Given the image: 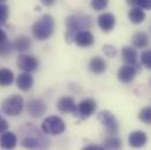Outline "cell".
Returning a JSON list of instances; mask_svg holds the SVG:
<instances>
[{
	"instance_id": "ba28073f",
	"label": "cell",
	"mask_w": 151,
	"mask_h": 150,
	"mask_svg": "<svg viewBox=\"0 0 151 150\" xmlns=\"http://www.w3.org/2000/svg\"><path fill=\"white\" fill-rule=\"evenodd\" d=\"M96 107H97V105H96V101L94 99H84L77 105L76 112L74 115L78 116L82 120H86L95 112Z\"/></svg>"
},
{
	"instance_id": "9a60e30c",
	"label": "cell",
	"mask_w": 151,
	"mask_h": 150,
	"mask_svg": "<svg viewBox=\"0 0 151 150\" xmlns=\"http://www.w3.org/2000/svg\"><path fill=\"white\" fill-rule=\"evenodd\" d=\"M88 67H89V71H90L93 74L100 75L106 72V69H107V63H106V61L103 60V58H101V56H94V58L90 59Z\"/></svg>"
},
{
	"instance_id": "d6986e66",
	"label": "cell",
	"mask_w": 151,
	"mask_h": 150,
	"mask_svg": "<svg viewBox=\"0 0 151 150\" xmlns=\"http://www.w3.org/2000/svg\"><path fill=\"white\" fill-rule=\"evenodd\" d=\"M131 41H132V45L136 48H145L150 43L149 35L145 32H136L132 35V40Z\"/></svg>"
},
{
	"instance_id": "f546056e",
	"label": "cell",
	"mask_w": 151,
	"mask_h": 150,
	"mask_svg": "<svg viewBox=\"0 0 151 150\" xmlns=\"http://www.w3.org/2000/svg\"><path fill=\"white\" fill-rule=\"evenodd\" d=\"M8 130V122L5 118H0V135H2L4 133H6Z\"/></svg>"
},
{
	"instance_id": "f1b7e54d",
	"label": "cell",
	"mask_w": 151,
	"mask_h": 150,
	"mask_svg": "<svg viewBox=\"0 0 151 150\" xmlns=\"http://www.w3.org/2000/svg\"><path fill=\"white\" fill-rule=\"evenodd\" d=\"M90 6L95 11H102L108 6V1L107 0H93L90 2Z\"/></svg>"
},
{
	"instance_id": "d6a6232c",
	"label": "cell",
	"mask_w": 151,
	"mask_h": 150,
	"mask_svg": "<svg viewBox=\"0 0 151 150\" xmlns=\"http://www.w3.org/2000/svg\"><path fill=\"white\" fill-rule=\"evenodd\" d=\"M41 2H42L43 5H46V6H50V5H54V4H55L54 0H42Z\"/></svg>"
},
{
	"instance_id": "484cf974",
	"label": "cell",
	"mask_w": 151,
	"mask_h": 150,
	"mask_svg": "<svg viewBox=\"0 0 151 150\" xmlns=\"http://www.w3.org/2000/svg\"><path fill=\"white\" fill-rule=\"evenodd\" d=\"M128 4L141 9H151V0H132L128 1Z\"/></svg>"
},
{
	"instance_id": "836d02e7",
	"label": "cell",
	"mask_w": 151,
	"mask_h": 150,
	"mask_svg": "<svg viewBox=\"0 0 151 150\" xmlns=\"http://www.w3.org/2000/svg\"><path fill=\"white\" fill-rule=\"evenodd\" d=\"M150 84H151V79H150Z\"/></svg>"
},
{
	"instance_id": "5b68a950",
	"label": "cell",
	"mask_w": 151,
	"mask_h": 150,
	"mask_svg": "<svg viewBox=\"0 0 151 150\" xmlns=\"http://www.w3.org/2000/svg\"><path fill=\"white\" fill-rule=\"evenodd\" d=\"M1 109L8 116H18L24 109V99L20 95H11L2 101Z\"/></svg>"
},
{
	"instance_id": "3957f363",
	"label": "cell",
	"mask_w": 151,
	"mask_h": 150,
	"mask_svg": "<svg viewBox=\"0 0 151 150\" xmlns=\"http://www.w3.org/2000/svg\"><path fill=\"white\" fill-rule=\"evenodd\" d=\"M55 27L54 18L50 14H43L34 22L32 27L33 37L39 41H45L52 37Z\"/></svg>"
},
{
	"instance_id": "44dd1931",
	"label": "cell",
	"mask_w": 151,
	"mask_h": 150,
	"mask_svg": "<svg viewBox=\"0 0 151 150\" xmlns=\"http://www.w3.org/2000/svg\"><path fill=\"white\" fill-rule=\"evenodd\" d=\"M128 17L132 24H142L145 20V12L138 7H131V9L128 13Z\"/></svg>"
},
{
	"instance_id": "e0dca14e",
	"label": "cell",
	"mask_w": 151,
	"mask_h": 150,
	"mask_svg": "<svg viewBox=\"0 0 151 150\" xmlns=\"http://www.w3.org/2000/svg\"><path fill=\"white\" fill-rule=\"evenodd\" d=\"M74 42L78 47H90L91 45H94L95 42V38L93 35V33L90 31H83L80 32L74 39Z\"/></svg>"
},
{
	"instance_id": "5bb4252c",
	"label": "cell",
	"mask_w": 151,
	"mask_h": 150,
	"mask_svg": "<svg viewBox=\"0 0 151 150\" xmlns=\"http://www.w3.org/2000/svg\"><path fill=\"white\" fill-rule=\"evenodd\" d=\"M18 137L14 133L6 131L2 135H0V147L5 150H12L17 147Z\"/></svg>"
},
{
	"instance_id": "7a4b0ae2",
	"label": "cell",
	"mask_w": 151,
	"mask_h": 150,
	"mask_svg": "<svg viewBox=\"0 0 151 150\" xmlns=\"http://www.w3.org/2000/svg\"><path fill=\"white\" fill-rule=\"evenodd\" d=\"M93 26L91 17L87 14H72L66 19V41L68 43L74 42L75 37L83 31H89Z\"/></svg>"
},
{
	"instance_id": "e575fe53",
	"label": "cell",
	"mask_w": 151,
	"mask_h": 150,
	"mask_svg": "<svg viewBox=\"0 0 151 150\" xmlns=\"http://www.w3.org/2000/svg\"><path fill=\"white\" fill-rule=\"evenodd\" d=\"M0 118H1V115H0Z\"/></svg>"
},
{
	"instance_id": "cb8c5ba5",
	"label": "cell",
	"mask_w": 151,
	"mask_h": 150,
	"mask_svg": "<svg viewBox=\"0 0 151 150\" xmlns=\"http://www.w3.org/2000/svg\"><path fill=\"white\" fill-rule=\"evenodd\" d=\"M138 118L144 124H151V107H145L138 112Z\"/></svg>"
},
{
	"instance_id": "d4e9b609",
	"label": "cell",
	"mask_w": 151,
	"mask_h": 150,
	"mask_svg": "<svg viewBox=\"0 0 151 150\" xmlns=\"http://www.w3.org/2000/svg\"><path fill=\"white\" fill-rule=\"evenodd\" d=\"M8 15H9V7L4 1H0V26L6 24Z\"/></svg>"
},
{
	"instance_id": "6da1fadb",
	"label": "cell",
	"mask_w": 151,
	"mask_h": 150,
	"mask_svg": "<svg viewBox=\"0 0 151 150\" xmlns=\"http://www.w3.org/2000/svg\"><path fill=\"white\" fill-rule=\"evenodd\" d=\"M20 144L28 150H46L49 141L32 123H25L19 128Z\"/></svg>"
},
{
	"instance_id": "52a82bcc",
	"label": "cell",
	"mask_w": 151,
	"mask_h": 150,
	"mask_svg": "<svg viewBox=\"0 0 151 150\" xmlns=\"http://www.w3.org/2000/svg\"><path fill=\"white\" fill-rule=\"evenodd\" d=\"M17 66L22 73H32L37 71L39 67V60L34 55L29 54H21L17 59Z\"/></svg>"
},
{
	"instance_id": "4dcf8cb0",
	"label": "cell",
	"mask_w": 151,
	"mask_h": 150,
	"mask_svg": "<svg viewBox=\"0 0 151 150\" xmlns=\"http://www.w3.org/2000/svg\"><path fill=\"white\" fill-rule=\"evenodd\" d=\"M81 150H106L103 148V146H99V144H89L83 147Z\"/></svg>"
},
{
	"instance_id": "ac0fdd59",
	"label": "cell",
	"mask_w": 151,
	"mask_h": 150,
	"mask_svg": "<svg viewBox=\"0 0 151 150\" xmlns=\"http://www.w3.org/2000/svg\"><path fill=\"white\" fill-rule=\"evenodd\" d=\"M122 59L129 66H137L138 55H137L136 49L132 47H128V46L123 47L122 48Z\"/></svg>"
},
{
	"instance_id": "ffe728a7",
	"label": "cell",
	"mask_w": 151,
	"mask_h": 150,
	"mask_svg": "<svg viewBox=\"0 0 151 150\" xmlns=\"http://www.w3.org/2000/svg\"><path fill=\"white\" fill-rule=\"evenodd\" d=\"M13 47L19 50V52H26V50H29L31 47H32V40L27 35H20L18 37L14 42H13Z\"/></svg>"
},
{
	"instance_id": "2e32d148",
	"label": "cell",
	"mask_w": 151,
	"mask_h": 150,
	"mask_svg": "<svg viewBox=\"0 0 151 150\" xmlns=\"http://www.w3.org/2000/svg\"><path fill=\"white\" fill-rule=\"evenodd\" d=\"M34 79L31 73H20L17 76V86L20 90L27 92L33 87Z\"/></svg>"
},
{
	"instance_id": "83f0119b",
	"label": "cell",
	"mask_w": 151,
	"mask_h": 150,
	"mask_svg": "<svg viewBox=\"0 0 151 150\" xmlns=\"http://www.w3.org/2000/svg\"><path fill=\"white\" fill-rule=\"evenodd\" d=\"M103 53L108 58H115L117 55V48L113 45H104L103 46Z\"/></svg>"
},
{
	"instance_id": "277c9868",
	"label": "cell",
	"mask_w": 151,
	"mask_h": 150,
	"mask_svg": "<svg viewBox=\"0 0 151 150\" xmlns=\"http://www.w3.org/2000/svg\"><path fill=\"white\" fill-rule=\"evenodd\" d=\"M41 130L46 135H60L66 130V123L60 116L52 115L43 120Z\"/></svg>"
},
{
	"instance_id": "1f68e13d",
	"label": "cell",
	"mask_w": 151,
	"mask_h": 150,
	"mask_svg": "<svg viewBox=\"0 0 151 150\" xmlns=\"http://www.w3.org/2000/svg\"><path fill=\"white\" fill-rule=\"evenodd\" d=\"M6 40H7V35H6V33L0 28V42L6 41Z\"/></svg>"
},
{
	"instance_id": "7c38bea8",
	"label": "cell",
	"mask_w": 151,
	"mask_h": 150,
	"mask_svg": "<svg viewBox=\"0 0 151 150\" xmlns=\"http://www.w3.org/2000/svg\"><path fill=\"white\" fill-rule=\"evenodd\" d=\"M97 24H99V27L103 32L108 33V32H110V31L114 30L115 24H116V18H115V15H114L113 13H109V12L102 13L97 18Z\"/></svg>"
},
{
	"instance_id": "4fadbf2b",
	"label": "cell",
	"mask_w": 151,
	"mask_h": 150,
	"mask_svg": "<svg viewBox=\"0 0 151 150\" xmlns=\"http://www.w3.org/2000/svg\"><path fill=\"white\" fill-rule=\"evenodd\" d=\"M76 107H77V105L72 96H62L58 102L59 112H63V114H68V112L75 114Z\"/></svg>"
},
{
	"instance_id": "7402d4cb",
	"label": "cell",
	"mask_w": 151,
	"mask_h": 150,
	"mask_svg": "<svg viewBox=\"0 0 151 150\" xmlns=\"http://www.w3.org/2000/svg\"><path fill=\"white\" fill-rule=\"evenodd\" d=\"M14 81V74L8 68H1L0 69V86L7 87L12 84Z\"/></svg>"
},
{
	"instance_id": "8fae6325",
	"label": "cell",
	"mask_w": 151,
	"mask_h": 150,
	"mask_svg": "<svg viewBox=\"0 0 151 150\" xmlns=\"http://www.w3.org/2000/svg\"><path fill=\"white\" fill-rule=\"evenodd\" d=\"M137 74V66H129L124 65L122 66L118 72H117V77L122 83H130L134 81L135 76Z\"/></svg>"
},
{
	"instance_id": "603a6c76",
	"label": "cell",
	"mask_w": 151,
	"mask_h": 150,
	"mask_svg": "<svg viewBox=\"0 0 151 150\" xmlns=\"http://www.w3.org/2000/svg\"><path fill=\"white\" fill-rule=\"evenodd\" d=\"M103 148L106 150H121L122 148V140L116 137V136H110L104 140Z\"/></svg>"
},
{
	"instance_id": "4316f807",
	"label": "cell",
	"mask_w": 151,
	"mask_h": 150,
	"mask_svg": "<svg viewBox=\"0 0 151 150\" xmlns=\"http://www.w3.org/2000/svg\"><path fill=\"white\" fill-rule=\"evenodd\" d=\"M141 62L145 68L151 69V49H147L141 54Z\"/></svg>"
},
{
	"instance_id": "30bf717a",
	"label": "cell",
	"mask_w": 151,
	"mask_h": 150,
	"mask_svg": "<svg viewBox=\"0 0 151 150\" xmlns=\"http://www.w3.org/2000/svg\"><path fill=\"white\" fill-rule=\"evenodd\" d=\"M148 136L143 130H135L131 131L128 136V143L131 148H142L147 144Z\"/></svg>"
},
{
	"instance_id": "9c48e42d",
	"label": "cell",
	"mask_w": 151,
	"mask_h": 150,
	"mask_svg": "<svg viewBox=\"0 0 151 150\" xmlns=\"http://www.w3.org/2000/svg\"><path fill=\"white\" fill-rule=\"evenodd\" d=\"M46 110H47V105L41 99H34V100L29 101L27 105V112L34 118L41 117L46 112Z\"/></svg>"
},
{
	"instance_id": "8992f818",
	"label": "cell",
	"mask_w": 151,
	"mask_h": 150,
	"mask_svg": "<svg viewBox=\"0 0 151 150\" xmlns=\"http://www.w3.org/2000/svg\"><path fill=\"white\" fill-rule=\"evenodd\" d=\"M99 120L102 122V124L106 128L107 134H109L110 136H115L118 130H119V123L118 120L116 118V116L109 110H102L99 112Z\"/></svg>"
}]
</instances>
